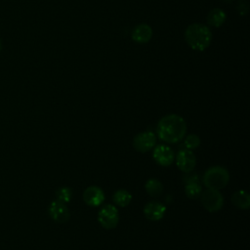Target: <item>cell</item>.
I'll use <instances>...</instances> for the list:
<instances>
[{
    "label": "cell",
    "mask_w": 250,
    "mask_h": 250,
    "mask_svg": "<svg viewBox=\"0 0 250 250\" xmlns=\"http://www.w3.org/2000/svg\"><path fill=\"white\" fill-rule=\"evenodd\" d=\"M187 124L185 119L178 114H167L157 123V137L168 144L180 142L186 135Z\"/></svg>",
    "instance_id": "6da1fadb"
},
{
    "label": "cell",
    "mask_w": 250,
    "mask_h": 250,
    "mask_svg": "<svg viewBox=\"0 0 250 250\" xmlns=\"http://www.w3.org/2000/svg\"><path fill=\"white\" fill-rule=\"evenodd\" d=\"M185 37L188 44L194 50L203 51L211 43L212 34L210 29L203 24H190L185 32Z\"/></svg>",
    "instance_id": "7a4b0ae2"
},
{
    "label": "cell",
    "mask_w": 250,
    "mask_h": 250,
    "mask_svg": "<svg viewBox=\"0 0 250 250\" xmlns=\"http://www.w3.org/2000/svg\"><path fill=\"white\" fill-rule=\"evenodd\" d=\"M229 181V173L223 166L208 168L203 175V184L207 188L219 190L224 188Z\"/></svg>",
    "instance_id": "3957f363"
},
{
    "label": "cell",
    "mask_w": 250,
    "mask_h": 250,
    "mask_svg": "<svg viewBox=\"0 0 250 250\" xmlns=\"http://www.w3.org/2000/svg\"><path fill=\"white\" fill-rule=\"evenodd\" d=\"M98 221L101 226L106 229H114L119 222L117 208L112 204L103 206L98 212Z\"/></svg>",
    "instance_id": "277c9868"
},
{
    "label": "cell",
    "mask_w": 250,
    "mask_h": 250,
    "mask_svg": "<svg viewBox=\"0 0 250 250\" xmlns=\"http://www.w3.org/2000/svg\"><path fill=\"white\" fill-rule=\"evenodd\" d=\"M200 197L203 207L209 212L219 211L224 205V198L219 190L207 188L201 193Z\"/></svg>",
    "instance_id": "5b68a950"
},
{
    "label": "cell",
    "mask_w": 250,
    "mask_h": 250,
    "mask_svg": "<svg viewBox=\"0 0 250 250\" xmlns=\"http://www.w3.org/2000/svg\"><path fill=\"white\" fill-rule=\"evenodd\" d=\"M156 145V136L151 131L139 133L133 140L134 148L142 153H145L154 147Z\"/></svg>",
    "instance_id": "8992f818"
},
{
    "label": "cell",
    "mask_w": 250,
    "mask_h": 250,
    "mask_svg": "<svg viewBox=\"0 0 250 250\" xmlns=\"http://www.w3.org/2000/svg\"><path fill=\"white\" fill-rule=\"evenodd\" d=\"M50 217L57 223L63 224L66 223L70 218V212L65 203H62L58 200L51 202L48 208Z\"/></svg>",
    "instance_id": "52a82bcc"
},
{
    "label": "cell",
    "mask_w": 250,
    "mask_h": 250,
    "mask_svg": "<svg viewBox=\"0 0 250 250\" xmlns=\"http://www.w3.org/2000/svg\"><path fill=\"white\" fill-rule=\"evenodd\" d=\"M176 163L181 171L189 173L194 169L196 165V157L191 150L184 148L177 153Z\"/></svg>",
    "instance_id": "ba28073f"
},
{
    "label": "cell",
    "mask_w": 250,
    "mask_h": 250,
    "mask_svg": "<svg viewBox=\"0 0 250 250\" xmlns=\"http://www.w3.org/2000/svg\"><path fill=\"white\" fill-rule=\"evenodd\" d=\"M152 156L156 163L164 167L170 166L175 158L172 148L165 145H159L155 146L152 152Z\"/></svg>",
    "instance_id": "9c48e42d"
},
{
    "label": "cell",
    "mask_w": 250,
    "mask_h": 250,
    "mask_svg": "<svg viewBox=\"0 0 250 250\" xmlns=\"http://www.w3.org/2000/svg\"><path fill=\"white\" fill-rule=\"evenodd\" d=\"M104 190L97 186H90L83 192L84 202L91 207L100 206L104 201Z\"/></svg>",
    "instance_id": "30bf717a"
},
{
    "label": "cell",
    "mask_w": 250,
    "mask_h": 250,
    "mask_svg": "<svg viewBox=\"0 0 250 250\" xmlns=\"http://www.w3.org/2000/svg\"><path fill=\"white\" fill-rule=\"evenodd\" d=\"M166 213V206L158 201H150L144 207L145 217L149 221H159Z\"/></svg>",
    "instance_id": "8fae6325"
},
{
    "label": "cell",
    "mask_w": 250,
    "mask_h": 250,
    "mask_svg": "<svg viewBox=\"0 0 250 250\" xmlns=\"http://www.w3.org/2000/svg\"><path fill=\"white\" fill-rule=\"evenodd\" d=\"M152 36L151 27L147 24L142 23L134 27L132 31V38L138 43H146L150 40Z\"/></svg>",
    "instance_id": "7c38bea8"
},
{
    "label": "cell",
    "mask_w": 250,
    "mask_h": 250,
    "mask_svg": "<svg viewBox=\"0 0 250 250\" xmlns=\"http://www.w3.org/2000/svg\"><path fill=\"white\" fill-rule=\"evenodd\" d=\"M231 202L236 208L247 210L250 207V195L246 190H237L232 194Z\"/></svg>",
    "instance_id": "4fadbf2b"
},
{
    "label": "cell",
    "mask_w": 250,
    "mask_h": 250,
    "mask_svg": "<svg viewBox=\"0 0 250 250\" xmlns=\"http://www.w3.org/2000/svg\"><path fill=\"white\" fill-rule=\"evenodd\" d=\"M145 188H146V191L147 192V194H149L152 197H158L163 192L162 183L159 180L154 179V178H151L146 181V183L145 185Z\"/></svg>",
    "instance_id": "5bb4252c"
},
{
    "label": "cell",
    "mask_w": 250,
    "mask_h": 250,
    "mask_svg": "<svg viewBox=\"0 0 250 250\" xmlns=\"http://www.w3.org/2000/svg\"><path fill=\"white\" fill-rule=\"evenodd\" d=\"M113 202L119 207H126L132 200V194L126 189H118L112 195Z\"/></svg>",
    "instance_id": "9a60e30c"
},
{
    "label": "cell",
    "mask_w": 250,
    "mask_h": 250,
    "mask_svg": "<svg viewBox=\"0 0 250 250\" xmlns=\"http://www.w3.org/2000/svg\"><path fill=\"white\" fill-rule=\"evenodd\" d=\"M207 21L209 22V24H211L214 27H219L221 26L225 21H226V14L224 11L220 10V9H213L209 12L208 17H207Z\"/></svg>",
    "instance_id": "2e32d148"
},
{
    "label": "cell",
    "mask_w": 250,
    "mask_h": 250,
    "mask_svg": "<svg viewBox=\"0 0 250 250\" xmlns=\"http://www.w3.org/2000/svg\"><path fill=\"white\" fill-rule=\"evenodd\" d=\"M185 193L190 199H196L200 197L202 193V187L199 182H191L185 184Z\"/></svg>",
    "instance_id": "e0dca14e"
},
{
    "label": "cell",
    "mask_w": 250,
    "mask_h": 250,
    "mask_svg": "<svg viewBox=\"0 0 250 250\" xmlns=\"http://www.w3.org/2000/svg\"><path fill=\"white\" fill-rule=\"evenodd\" d=\"M55 195H56V200L66 204L72 199V195H73L72 188L68 187H62L59 189H57Z\"/></svg>",
    "instance_id": "ac0fdd59"
},
{
    "label": "cell",
    "mask_w": 250,
    "mask_h": 250,
    "mask_svg": "<svg viewBox=\"0 0 250 250\" xmlns=\"http://www.w3.org/2000/svg\"><path fill=\"white\" fill-rule=\"evenodd\" d=\"M200 146V139L197 135H193L190 134L188 136L186 137L185 141H184V146L187 149H195Z\"/></svg>",
    "instance_id": "d6986e66"
},
{
    "label": "cell",
    "mask_w": 250,
    "mask_h": 250,
    "mask_svg": "<svg viewBox=\"0 0 250 250\" xmlns=\"http://www.w3.org/2000/svg\"><path fill=\"white\" fill-rule=\"evenodd\" d=\"M237 10L239 12V14L241 16L246 15V13L248 12V3L246 0H239L238 4H237Z\"/></svg>",
    "instance_id": "ffe728a7"
},
{
    "label": "cell",
    "mask_w": 250,
    "mask_h": 250,
    "mask_svg": "<svg viewBox=\"0 0 250 250\" xmlns=\"http://www.w3.org/2000/svg\"><path fill=\"white\" fill-rule=\"evenodd\" d=\"M189 173H188L187 175H184L183 177V181L185 184L191 183V182H199V177L196 173H193V174H189Z\"/></svg>",
    "instance_id": "44dd1931"
},
{
    "label": "cell",
    "mask_w": 250,
    "mask_h": 250,
    "mask_svg": "<svg viewBox=\"0 0 250 250\" xmlns=\"http://www.w3.org/2000/svg\"><path fill=\"white\" fill-rule=\"evenodd\" d=\"M1 49H2V41L0 39V51H1Z\"/></svg>",
    "instance_id": "7402d4cb"
},
{
    "label": "cell",
    "mask_w": 250,
    "mask_h": 250,
    "mask_svg": "<svg viewBox=\"0 0 250 250\" xmlns=\"http://www.w3.org/2000/svg\"><path fill=\"white\" fill-rule=\"evenodd\" d=\"M223 1H226V2H230V1H232V0H223Z\"/></svg>",
    "instance_id": "603a6c76"
}]
</instances>
